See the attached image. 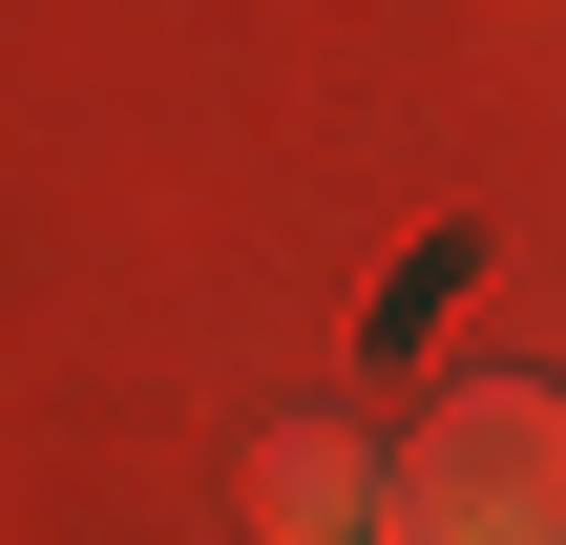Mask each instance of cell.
Wrapping results in <instances>:
<instances>
[{"instance_id":"7a4b0ae2","label":"cell","mask_w":566,"mask_h":545,"mask_svg":"<svg viewBox=\"0 0 566 545\" xmlns=\"http://www.w3.org/2000/svg\"><path fill=\"white\" fill-rule=\"evenodd\" d=\"M252 545H378V441L357 420H273L252 441Z\"/></svg>"},{"instance_id":"6da1fadb","label":"cell","mask_w":566,"mask_h":545,"mask_svg":"<svg viewBox=\"0 0 566 545\" xmlns=\"http://www.w3.org/2000/svg\"><path fill=\"white\" fill-rule=\"evenodd\" d=\"M378 545H566V399L462 378L420 441H378Z\"/></svg>"}]
</instances>
